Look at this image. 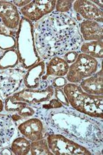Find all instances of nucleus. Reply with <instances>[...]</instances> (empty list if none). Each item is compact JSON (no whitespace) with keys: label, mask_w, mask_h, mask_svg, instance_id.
<instances>
[{"label":"nucleus","mask_w":103,"mask_h":155,"mask_svg":"<svg viewBox=\"0 0 103 155\" xmlns=\"http://www.w3.org/2000/svg\"><path fill=\"white\" fill-rule=\"evenodd\" d=\"M34 34L37 52L43 61L79 51L84 42L76 20L69 13L56 11L34 24Z\"/></svg>","instance_id":"f257e3e1"},{"label":"nucleus","mask_w":103,"mask_h":155,"mask_svg":"<svg viewBox=\"0 0 103 155\" xmlns=\"http://www.w3.org/2000/svg\"><path fill=\"white\" fill-rule=\"evenodd\" d=\"M45 110L42 120L50 133L61 134L87 147L92 154H101L102 123H99L98 119L71 110L70 107Z\"/></svg>","instance_id":"f03ea898"},{"label":"nucleus","mask_w":103,"mask_h":155,"mask_svg":"<svg viewBox=\"0 0 103 155\" xmlns=\"http://www.w3.org/2000/svg\"><path fill=\"white\" fill-rule=\"evenodd\" d=\"M63 91L73 109L90 117L102 120V95L87 94L79 84L72 83H67L63 87Z\"/></svg>","instance_id":"7ed1b4c3"},{"label":"nucleus","mask_w":103,"mask_h":155,"mask_svg":"<svg viewBox=\"0 0 103 155\" xmlns=\"http://www.w3.org/2000/svg\"><path fill=\"white\" fill-rule=\"evenodd\" d=\"M15 38L20 66L27 70L41 61L35 44L34 24L23 16Z\"/></svg>","instance_id":"20e7f679"},{"label":"nucleus","mask_w":103,"mask_h":155,"mask_svg":"<svg viewBox=\"0 0 103 155\" xmlns=\"http://www.w3.org/2000/svg\"><path fill=\"white\" fill-rule=\"evenodd\" d=\"M98 59L80 52L76 61L70 64L66 74L68 83L79 84L82 80L91 77L101 68Z\"/></svg>","instance_id":"39448f33"},{"label":"nucleus","mask_w":103,"mask_h":155,"mask_svg":"<svg viewBox=\"0 0 103 155\" xmlns=\"http://www.w3.org/2000/svg\"><path fill=\"white\" fill-rule=\"evenodd\" d=\"M46 139L49 148L53 154H93L87 147L61 134L51 132L47 134Z\"/></svg>","instance_id":"423d86ee"},{"label":"nucleus","mask_w":103,"mask_h":155,"mask_svg":"<svg viewBox=\"0 0 103 155\" xmlns=\"http://www.w3.org/2000/svg\"><path fill=\"white\" fill-rule=\"evenodd\" d=\"M27 70L18 66L0 71V97L4 100L19 91Z\"/></svg>","instance_id":"0eeeda50"},{"label":"nucleus","mask_w":103,"mask_h":155,"mask_svg":"<svg viewBox=\"0 0 103 155\" xmlns=\"http://www.w3.org/2000/svg\"><path fill=\"white\" fill-rule=\"evenodd\" d=\"M4 101V112L9 114L17 126L25 120L38 114L39 108L14 99L12 95L5 99Z\"/></svg>","instance_id":"6e6552de"},{"label":"nucleus","mask_w":103,"mask_h":155,"mask_svg":"<svg viewBox=\"0 0 103 155\" xmlns=\"http://www.w3.org/2000/svg\"><path fill=\"white\" fill-rule=\"evenodd\" d=\"M54 95V87L50 85L46 88L39 89H28L24 87L21 91L15 92L12 97L14 99L20 101H24L31 106L41 108L43 104L50 101L53 98Z\"/></svg>","instance_id":"1a4fd4ad"},{"label":"nucleus","mask_w":103,"mask_h":155,"mask_svg":"<svg viewBox=\"0 0 103 155\" xmlns=\"http://www.w3.org/2000/svg\"><path fill=\"white\" fill-rule=\"evenodd\" d=\"M17 130L21 135L31 141L46 138L50 131L46 124L41 119L33 117L25 120L17 126Z\"/></svg>","instance_id":"9d476101"},{"label":"nucleus","mask_w":103,"mask_h":155,"mask_svg":"<svg viewBox=\"0 0 103 155\" xmlns=\"http://www.w3.org/2000/svg\"><path fill=\"white\" fill-rule=\"evenodd\" d=\"M23 84L28 89H45L51 85V81L46 74V61L41 60L39 63L27 69Z\"/></svg>","instance_id":"9b49d317"},{"label":"nucleus","mask_w":103,"mask_h":155,"mask_svg":"<svg viewBox=\"0 0 103 155\" xmlns=\"http://www.w3.org/2000/svg\"><path fill=\"white\" fill-rule=\"evenodd\" d=\"M56 1H32L19 11L21 16L34 24L43 17L54 11Z\"/></svg>","instance_id":"f8f14e48"},{"label":"nucleus","mask_w":103,"mask_h":155,"mask_svg":"<svg viewBox=\"0 0 103 155\" xmlns=\"http://www.w3.org/2000/svg\"><path fill=\"white\" fill-rule=\"evenodd\" d=\"M21 15L19 9L9 1H0V19L10 31L17 32Z\"/></svg>","instance_id":"ddd939ff"},{"label":"nucleus","mask_w":103,"mask_h":155,"mask_svg":"<svg viewBox=\"0 0 103 155\" xmlns=\"http://www.w3.org/2000/svg\"><path fill=\"white\" fill-rule=\"evenodd\" d=\"M72 10L76 13L79 14L82 19L90 20L102 24V10L95 6L92 1H74L73 3Z\"/></svg>","instance_id":"4468645a"},{"label":"nucleus","mask_w":103,"mask_h":155,"mask_svg":"<svg viewBox=\"0 0 103 155\" xmlns=\"http://www.w3.org/2000/svg\"><path fill=\"white\" fill-rule=\"evenodd\" d=\"M16 124L7 113H0V150L9 146L11 142L19 134Z\"/></svg>","instance_id":"2eb2a0df"},{"label":"nucleus","mask_w":103,"mask_h":155,"mask_svg":"<svg viewBox=\"0 0 103 155\" xmlns=\"http://www.w3.org/2000/svg\"><path fill=\"white\" fill-rule=\"evenodd\" d=\"M79 31L84 41H98L103 39L102 24L82 19L79 24Z\"/></svg>","instance_id":"dca6fc26"},{"label":"nucleus","mask_w":103,"mask_h":155,"mask_svg":"<svg viewBox=\"0 0 103 155\" xmlns=\"http://www.w3.org/2000/svg\"><path fill=\"white\" fill-rule=\"evenodd\" d=\"M46 61V74L52 82L57 77L66 76L69 65L61 57H54Z\"/></svg>","instance_id":"f3484780"},{"label":"nucleus","mask_w":103,"mask_h":155,"mask_svg":"<svg viewBox=\"0 0 103 155\" xmlns=\"http://www.w3.org/2000/svg\"><path fill=\"white\" fill-rule=\"evenodd\" d=\"M84 92L92 95L103 94V74L102 68L91 77L82 80L79 84Z\"/></svg>","instance_id":"a211bd4d"},{"label":"nucleus","mask_w":103,"mask_h":155,"mask_svg":"<svg viewBox=\"0 0 103 155\" xmlns=\"http://www.w3.org/2000/svg\"><path fill=\"white\" fill-rule=\"evenodd\" d=\"M17 32L10 31L0 19V51H5L9 49H16Z\"/></svg>","instance_id":"6ab92c4d"},{"label":"nucleus","mask_w":103,"mask_h":155,"mask_svg":"<svg viewBox=\"0 0 103 155\" xmlns=\"http://www.w3.org/2000/svg\"><path fill=\"white\" fill-rule=\"evenodd\" d=\"M79 51L96 59H102L103 57L102 40L82 42Z\"/></svg>","instance_id":"aec40b11"},{"label":"nucleus","mask_w":103,"mask_h":155,"mask_svg":"<svg viewBox=\"0 0 103 155\" xmlns=\"http://www.w3.org/2000/svg\"><path fill=\"white\" fill-rule=\"evenodd\" d=\"M19 66V55L16 49H9L0 54V71Z\"/></svg>","instance_id":"412c9836"},{"label":"nucleus","mask_w":103,"mask_h":155,"mask_svg":"<svg viewBox=\"0 0 103 155\" xmlns=\"http://www.w3.org/2000/svg\"><path fill=\"white\" fill-rule=\"evenodd\" d=\"M31 141L19 134L12 140L9 147L14 155H26L31 152Z\"/></svg>","instance_id":"4be33fe9"},{"label":"nucleus","mask_w":103,"mask_h":155,"mask_svg":"<svg viewBox=\"0 0 103 155\" xmlns=\"http://www.w3.org/2000/svg\"><path fill=\"white\" fill-rule=\"evenodd\" d=\"M30 153L32 155H53L49 148L46 138L31 141Z\"/></svg>","instance_id":"5701e85b"},{"label":"nucleus","mask_w":103,"mask_h":155,"mask_svg":"<svg viewBox=\"0 0 103 155\" xmlns=\"http://www.w3.org/2000/svg\"><path fill=\"white\" fill-rule=\"evenodd\" d=\"M74 1H56L54 11L61 13H69L72 11L73 3Z\"/></svg>","instance_id":"b1692460"},{"label":"nucleus","mask_w":103,"mask_h":155,"mask_svg":"<svg viewBox=\"0 0 103 155\" xmlns=\"http://www.w3.org/2000/svg\"><path fill=\"white\" fill-rule=\"evenodd\" d=\"M64 107V106L62 104L61 101H59V100L56 99V98H54V99L52 98L50 101L43 104L41 108L46 110H48L61 108V107Z\"/></svg>","instance_id":"393cba45"},{"label":"nucleus","mask_w":103,"mask_h":155,"mask_svg":"<svg viewBox=\"0 0 103 155\" xmlns=\"http://www.w3.org/2000/svg\"><path fill=\"white\" fill-rule=\"evenodd\" d=\"M54 88V97L56 99L59 100V101H61L62 104L65 107H69L70 105L69 103L68 99H67L66 95H65L63 88Z\"/></svg>","instance_id":"a878e982"},{"label":"nucleus","mask_w":103,"mask_h":155,"mask_svg":"<svg viewBox=\"0 0 103 155\" xmlns=\"http://www.w3.org/2000/svg\"><path fill=\"white\" fill-rule=\"evenodd\" d=\"M67 83L68 81L65 77H57L52 80L51 85L55 88H63Z\"/></svg>","instance_id":"bb28decb"},{"label":"nucleus","mask_w":103,"mask_h":155,"mask_svg":"<svg viewBox=\"0 0 103 155\" xmlns=\"http://www.w3.org/2000/svg\"><path fill=\"white\" fill-rule=\"evenodd\" d=\"M80 52L79 51H70V52H67V53H65L64 55H63L61 57L67 61V64L70 65L76 61L78 57V55H79Z\"/></svg>","instance_id":"cd10ccee"},{"label":"nucleus","mask_w":103,"mask_h":155,"mask_svg":"<svg viewBox=\"0 0 103 155\" xmlns=\"http://www.w3.org/2000/svg\"><path fill=\"white\" fill-rule=\"evenodd\" d=\"M31 0H26V1H12V4H13L17 8H19V9L26 6V5L31 3Z\"/></svg>","instance_id":"c85d7f7f"},{"label":"nucleus","mask_w":103,"mask_h":155,"mask_svg":"<svg viewBox=\"0 0 103 155\" xmlns=\"http://www.w3.org/2000/svg\"><path fill=\"white\" fill-rule=\"evenodd\" d=\"M0 154L2 155H12L13 154L9 146L4 147L0 150Z\"/></svg>","instance_id":"c756f323"},{"label":"nucleus","mask_w":103,"mask_h":155,"mask_svg":"<svg viewBox=\"0 0 103 155\" xmlns=\"http://www.w3.org/2000/svg\"><path fill=\"white\" fill-rule=\"evenodd\" d=\"M4 111V101L1 97H0V113Z\"/></svg>","instance_id":"7c9ffc66"},{"label":"nucleus","mask_w":103,"mask_h":155,"mask_svg":"<svg viewBox=\"0 0 103 155\" xmlns=\"http://www.w3.org/2000/svg\"><path fill=\"white\" fill-rule=\"evenodd\" d=\"M92 2L100 9L102 10V1H92Z\"/></svg>","instance_id":"2f4dec72"},{"label":"nucleus","mask_w":103,"mask_h":155,"mask_svg":"<svg viewBox=\"0 0 103 155\" xmlns=\"http://www.w3.org/2000/svg\"><path fill=\"white\" fill-rule=\"evenodd\" d=\"M2 52H3V51H0V54H2Z\"/></svg>","instance_id":"473e14b6"}]
</instances>
